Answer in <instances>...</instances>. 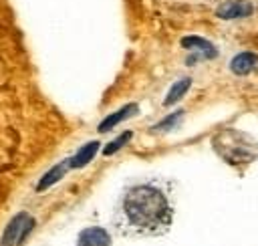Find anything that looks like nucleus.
<instances>
[{
	"instance_id": "obj_1",
	"label": "nucleus",
	"mask_w": 258,
	"mask_h": 246,
	"mask_svg": "<svg viewBox=\"0 0 258 246\" xmlns=\"http://www.w3.org/2000/svg\"><path fill=\"white\" fill-rule=\"evenodd\" d=\"M175 204L169 181L151 177L131 183L119 200L115 228L127 238H151L165 234L173 224Z\"/></svg>"
},
{
	"instance_id": "obj_5",
	"label": "nucleus",
	"mask_w": 258,
	"mask_h": 246,
	"mask_svg": "<svg viewBox=\"0 0 258 246\" xmlns=\"http://www.w3.org/2000/svg\"><path fill=\"white\" fill-rule=\"evenodd\" d=\"M111 244H113L111 234L101 226H89L77 238V246H111Z\"/></svg>"
},
{
	"instance_id": "obj_10",
	"label": "nucleus",
	"mask_w": 258,
	"mask_h": 246,
	"mask_svg": "<svg viewBox=\"0 0 258 246\" xmlns=\"http://www.w3.org/2000/svg\"><path fill=\"white\" fill-rule=\"evenodd\" d=\"M189 87H191V79H189V77H183V79L175 81V83L171 85V89H169V93H167V97H165L163 105H165V107H169V105L177 103V101H179V99L189 91Z\"/></svg>"
},
{
	"instance_id": "obj_6",
	"label": "nucleus",
	"mask_w": 258,
	"mask_h": 246,
	"mask_svg": "<svg viewBox=\"0 0 258 246\" xmlns=\"http://www.w3.org/2000/svg\"><path fill=\"white\" fill-rule=\"evenodd\" d=\"M181 46L187 48V50L200 52L204 58H214V56L218 54L216 46H214L210 40L202 38V36H183V38H181Z\"/></svg>"
},
{
	"instance_id": "obj_7",
	"label": "nucleus",
	"mask_w": 258,
	"mask_h": 246,
	"mask_svg": "<svg viewBox=\"0 0 258 246\" xmlns=\"http://www.w3.org/2000/svg\"><path fill=\"white\" fill-rule=\"evenodd\" d=\"M137 111H139V107H137L135 103H129V105L121 107L119 111H115V113L107 115V117H105V119L99 123V131H101V133H107L109 129H113L115 125H119L123 119H127V117H133Z\"/></svg>"
},
{
	"instance_id": "obj_9",
	"label": "nucleus",
	"mask_w": 258,
	"mask_h": 246,
	"mask_svg": "<svg viewBox=\"0 0 258 246\" xmlns=\"http://www.w3.org/2000/svg\"><path fill=\"white\" fill-rule=\"evenodd\" d=\"M97 151H99V141H89L87 145H83V147L77 151V155H73V157L69 159V165H71V167H83V165H87V163L95 157Z\"/></svg>"
},
{
	"instance_id": "obj_3",
	"label": "nucleus",
	"mask_w": 258,
	"mask_h": 246,
	"mask_svg": "<svg viewBox=\"0 0 258 246\" xmlns=\"http://www.w3.org/2000/svg\"><path fill=\"white\" fill-rule=\"evenodd\" d=\"M32 226H34V220L30 218V214H26V212L16 214L10 220V224L6 226L4 234H2V240H0V246H16V244H22V240L32 230Z\"/></svg>"
},
{
	"instance_id": "obj_4",
	"label": "nucleus",
	"mask_w": 258,
	"mask_h": 246,
	"mask_svg": "<svg viewBox=\"0 0 258 246\" xmlns=\"http://www.w3.org/2000/svg\"><path fill=\"white\" fill-rule=\"evenodd\" d=\"M254 12V6L250 0H224L216 8V16L222 20H236V18H246Z\"/></svg>"
},
{
	"instance_id": "obj_13",
	"label": "nucleus",
	"mask_w": 258,
	"mask_h": 246,
	"mask_svg": "<svg viewBox=\"0 0 258 246\" xmlns=\"http://www.w3.org/2000/svg\"><path fill=\"white\" fill-rule=\"evenodd\" d=\"M131 137H133V133H131V131H125V133H121L117 139H113V141H111V143H109V145L103 149V153H105V155H111V153L119 151V149H121V147H123V145H125V143L131 139Z\"/></svg>"
},
{
	"instance_id": "obj_8",
	"label": "nucleus",
	"mask_w": 258,
	"mask_h": 246,
	"mask_svg": "<svg viewBox=\"0 0 258 246\" xmlns=\"http://www.w3.org/2000/svg\"><path fill=\"white\" fill-rule=\"evenodd\" d=\"M256 67H258V54H254V52H240L230 63L232 73L234 75H240V77L242 75H250Z\"/></svg>"
},
{
	"instance_id": "obj_11",
	"label": "nucleus",
	"mask_w": 258,
	"mask_h": 246,
	"mask_svg": "<svg viewBox=\"0 0 258 246\" xmlns=\"http://www.w3.org/2000/svg\"><path fill=\"white\" fill-rule=\"evenodd\" d=\"M71 165H69V161H62V163H58V165H54L50 171H46L44 175H42V179L38 181V186H36V192H44L46 188H50L54 181H58L62 175H64V171L69 169Z\"/></svg>"
},
{
	"instance_id": "obj_2",
	"label": "nucleus",
	"mask_w": 258,
	"mask_h": 246,
	"mask_svg": "<svg viewBox=\"0 0 258 246\" xmlns=\"http://www.w3.org/2000/svg\"><path fill=\"white\" fill-rule=\"evenodd\" d=\"M214 149L220 153V157L224 161H228L232 165L254 161L256 155H258L256 143L248 135H244L240 131H234V129L218 133L214 137Z\"/></svg>"
},
{
	"instance_id": "obj_12",
	"label": "nucleus",
	"mask_w": 258,
	"mask_h": 246,
	"mask_svg": "<svg viewBox=\"0 0 258 246\" xmlns=\"http://www.w3.org/2000/svg\"><path fill=\"white\" fill-rule=\"evenodd\" d=\"M181 115H183V111H175V113L167 115V117H165V119H161L157 125H153V129H151V131L161 133V131H169V129H173V127L177 125V121L181 119Z\"/></svg>"
}]
</instances>
